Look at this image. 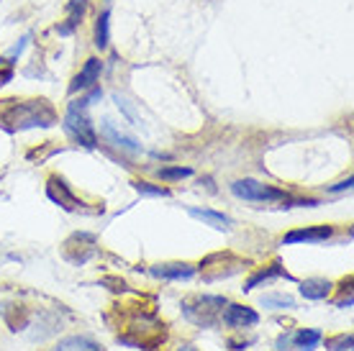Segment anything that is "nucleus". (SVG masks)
Instances as JSON below:
<instances>
[{
	"mask_svg": "<svg viewBox=\"0 0 354 351\" xmlns=\"http://www.w3.org/2000/svg\"><path fill=\"white\" fill-rule=\"evenodd\" d=\"M231 193L249 202H272V200H285V193L277 190L272 184L257 182V180H236L231 182Z\"/></svg>",
	"mask_w": 354,
	"mask_h": 351,
	"instance_id": "obj_4",
	"label": "nucleus"
},
{
	"mask_svg": "<svg viewBox=\"0 0 354 351\" xmlns=\"http://www.w3.org/2000/svg\"><path fill=\"white\" fill-rule=\"evenodd\" d=\"M95 236L93 234H72L62 246V254L64 259H70L72 264H85L88 259L95 256Z\"/></svg>",
	"mask_w": 354,
	"mask_h": 351,
	"instance_id": "obj_5",
	"label": "nucleus"
},
{
	"mask_svg": "<svg viewBox=\"0 0 354 351\" xmlns=\"http://www.w3.org/2000/svg\"><path fill=\"white\" fill-rule=\"evenodd\" d=\"M108 18H111V13L103 10L95 23V46L97 49H106L108 46Z\"/></svg>",
	"mask_w": 354,
	"mask_h": 351,
	"instance_id": "obj_18",
	"label": "nucleus"
},
{
	"mask_svg": "<svg viewBox=\"0 0 354 351\" xmlns=\"http://www.w3.org/2000/svg\"><path fill=\"white\" fill-rule=\"evenodd\" d=\"M262 305L272 307V310H288V307H295V300L290 295H265Z\"/></svg>",
	"mask_w": 354,
	"mask_h": 351,
	"instance_id": "obj_19",
	"label": "nucleus"
},
{
	"mask_svg": "<svg viewBox=\"0 0 354 351\" xmlns=\"http://www.w3.org/2000/svg\"><path fill=\"white\" fill-rule=\"evenodd\" d=\"M46 195H49L54 202H59L62 208H67V211H77V205H80L77 198L70 193V187H67L62 180H57V177L49 180V184H46Z\"/></svg>",
	"mask_w": 354,
	"mask_h": 351,
	"instance_id": "obj_10",
	"label": "nucleus"
},
{
	"mask_svg": "<svg viewBox=\"0 0 354 351\" xmlns=\"http://www.w3.org/2000/svg\"><path fill=\"white\" fill-rule=\"evenodd\" d=\"M85 6H88V0H72L70 6H67V23L57 26V31H59L62 36L72 34V31H75V26L80 23L82 13H85Z\"/></svg>",
	"mask_w": 354,
	"mask_h": 351,
	"instance_id": "obj_12",
	"label": "nucleus"
},
{
	"mask_svg": "<svg viewBox=\"0 0 354 351\" xmlns=\"http://www.w3.org/2000/svg\"><path fill=\"white\" fill-rule=\"evenodd\" d=\"M223 307H226V300L218 295H193L183 300V316L201 328H213L221 323Z\"/></svg>",
	"mask_w": 354,
	"mask_h": 351,
	"instance_id": "obj_3",
	"label": "nucleus"
},
{
	"mask_svg": "<svg viewBox=\"0 0 354 351\" xmlns=\"http://www.w3.org/2000/svg\"><path fill=\"white\" fill-rule=\"evenodd\" d=\"M331 282L328 280H306L301 285V295L303 298H308V300H324L331 292Z\"/></svg>",
	"mask_w": 354,
	"mask_h": 351,
	"instance_id": "obj_13",
	"label": "nucleus"
},
{
	"mask_svg": "<svg viewBox=\"0 0 354 351\" xmlns=\"http://www.w3.org/2000/svg\"><path fill=\"white\" fill-rule=\"evenodd\" d=\"M319 341H321V331H316V328H303V331L295 334V346L301 351H313L319 346Z\"/></svg>",
	"mask_w": 354,
	"mask_h": 351,
	"instance_id": "obj_16",
	"label": "nucleus"
},
{
	"mask_svg": "<svg viewBox=\"0 0 354 351\" xmlns=\"http://www.w3.org/2000/svg\"><path fill=\"white\" fill-rule=\"evenodd\" d=\"M180 351H198L195 346H180Z\"/></svg>",
	"mask_w": 354,
	"mask_h": 351,
	"instance_id": "obj_24",
	"label": "nucleus"
},
{
	"mask_svg": "<svg viewBox=\"0 0 354 351\" xmlns=\"http://www.w3.org/2000/svg\"><path fill=\"white\" fill-rule=\"evenodd\" d=\"M52 351H103L95 341H90L85 336H72V339H64L54 346Z\"/></svg>",
	"mask_w": 354,
	"mask_h": 351,
	"instance_id": "obj_14",
	"label": "nucleus"
},
{
	"mask_svg": "<svg viewBox=\"0 0 354 351\" xmlns=\"http://www.w3.org/2000/svg\"><path fill=\"white\" fill-rule=\"evenodd\" d=\"M133 190L142 195H151V198H169V190L162 187V184H151V182H133Z\"/></svg>",
	"mask_w": 354,
	"mask_h": 351,
	"instance_id": "obj_20",
	"label": "nucleus"
},
{
	"mask_svg": "<svg viewBox=\"0 0 354 351\" xmlns=\"http://www.w3.org/2000/svg\"><path fill=\"white\" fill-rule=\"evenodd\" d=\"M190 216L193 218H198V220H205L208 226H213V229H221V231H226L231 226V218L229 216H223V213H216V211H201V208H193L190 211Z\"/></svg>",
	"mask_w": 354,
	"mask_h": 351,
	"instance_id": "obj_15",
	"label": "nucleus"
},
{
	"mask_svg": "<svg viewBox=\"0 0 354 351\" xmlns=\"http://www.w3.org/2000/svg\"><path fill=\"white\" fill-rule=\"evenodd\" d=\"M3 123H8L10 131L49 129L57 123V113L46 100H24V103H13L3 111Z\"/></svg>",
	"mask_w": 354,
	"mask_h": 351,
	"instance_id": "obj_1",
	"label": "nucleus"
},
{
	"mask_svg": "<svg viewBox=\"0 0 354 351\" xmlns=\"http://www.w3.org/2000/svg\"><path fill=\"white\" fill-rule=\"evenodd\" d=\"M154 277H160V280H190L195 274V267L193 264H185V262H172V264H154L149 269Z\"/></svg>",
	"mask_w": 354,
	"mask_h": 351,
	"instance_id": "obj_9",
	"label": "nucleus"
},
{
	"mask_svg": "<svg viewBox=\"0 0 354 351\" xmlns=\"http://www.w3.org/2000/svg\"><path fill=\"white\" fill-rule=\"evenodd\" d=\"M100 61L97 59H88L85 61V67H82L77 75H75V79H72L70 85V95H77V93H82V90H90L93 85L97 82V77H100Z\"/></svg>",
	"mask_w": 354,
	"mask_h": 351,
	"instance_id": "obj_8",
	"label": "nucleus"
},
{
	"mask_svg": "<svg viewBox=\"0 0 354 351\" xmlns=\"http://www.w3.org/2000/svg\"><path fill=\"white\" fill-rule=\"evenodd\" d=\"M190 175H193L190 167H162L160 169V177L167 180V182H172V180H185V177H190Z\"/></svg>",
	"mask_w": 354,
	"mask_h": 351,
	"instance_id": "obj_21",
	"label": "nucleus"
},
{
	"mask_svg": "<svg viewBox=\"0 0 354 351\" xmlns=\"http://www.w3.org/2000/svg\"><path fill=\"white\" fill-rule=\"evenodd\" d=\"M285 274V269L283 267H280V264H272V267H270V269H262V272H257L254 274V277H252V280L247 282V287H244V290H254V287H257L259 282H267V280H274V277H283ZM285 277H288V274H285Z\"/></svg>",
	"mask_w": 354,
	"mask_h": 351,
	"instance_id": "obj_17",
	"label": "nucleus"
},
{
	"mask_svg": "<svg viewBox=\"0 0 354 351\" xmlns=\"http://www.w3.org/2000/svg\"><path fill=\"white\" fill-rule=\"evenodd\" d=\"M334 236V229L331 226H310V229H298L290 231L283 236V244H319V241H326V238Z\"/></svg>",
	"mask_w": 354,
	"mask_h": 351,
	"instance_id": "obj_6",
	"label": "nucleus"
},
{
	"mask_svg": "<svg viewBox=\"0 0 354 351\" xmlns=\"http://www.w3.org/2000/svg\"><path fill=\"white\" fill-rule=\"evenodd\" d=\"M328 346L334 351H352V336L346 334L342 339H337V341H328Z\"/></svg>",
	"mask_w": 354,
	"mask_h": 351,
	"instance_id": "obj_22",
	"label": "nucleus"
},
{
	"mask_svg": "<svg viewBox=\"0 0 354 351\" xmlns=\"http://www.w3.org/2000/svg\"><path fill=\"white\" fill-rule=\"evenodd\" d=\"M352 177H346L344 182H339V184H331V193H339V190H349V187H352Z\"/></svg>",
	"mask_w": 354,
	"mask_h": 351,
	"instance_id": "obj_23",
	"label": "nucleus"
},
{
	"mask_svg": "<svg viewBox=\"0 0 354 351\" xmlns=\"http://www.w3.org/2000/svg\"><path fill=\"white\" fill-rule=\"evenodd\" d=\"M103 136H106L113 146L118 149H126V151H139V141L133 139V136H126V133L115 131V126L111 121H103Z\"/></svg>",
	"mask_w": 354,
	"mask_h": 351,
	"instance_id": "obj_11",
	"label": "nucleus"
},
{
	"mask_svg": "<svg viewBox=\"0 0 354 351\" xmlns=\"http://www.w3.org/2000/svg\"><path fill=\"white\" fill-rule=\"evenodd\" d=\"M95 97H100L97 90L90 97H80V100L70 103L67 115H64V131H67V136H70L75 144H82L85 149H95L97 146V133L88 118V106H90V100H95Z\"/></svg>",
	"mask_w": 354,
	"mask_h": 351,
	"instance_id": "obj_2",
	"label": "nucleus"
},
{
	"mask_svg": "<svg viewBox=\"0 0 354 351\" xmlns=\"http://www.w3.org/2000/svg\"><path fill=\"white\" fill-rule=\"evenodd\" d=\"M221 321L229 325V328H252V325L259 323V316L254 313V310H252V307L229 305L221 313Z\"/></svg>",
	"mask_w": 354,
	"mask_h": 351,
	"instance_id": "obj_7",
	"label": "nucleus"
}]
</instances>
